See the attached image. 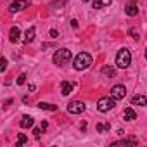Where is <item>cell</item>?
Here are the masks:
<instances>
[{
  "label": "cell",
  "mask_w": 147,
  "mask_h": 147,
  "mask_svg": "<svg viewBox=\"0 0 147 147\" xmlns=\"http://www.w3.org/2000/svg\"><path fill=\"white\" fill-rule=\"evenodd\" d=\"M113 0H94V9H104L109 7Z\"/></svg>",
  "instance_id": "obj_13"
},
{
  "label": "cell",
  "mask_w": 147,
  "mask_h": 147,
  "mask_svg": "<svg viewBox=\"0 0 147 147\" xmlns=\"http://www.w3.org/2000/svg\"><path fill=\"white\" fill-rule=\"evenodd\" d=\"M128 35H130L131 38H135V40H138V38H140V35H138V30H137V28H130V30H128Z\"/></svg>",
  "instance_id": "obj_19"
},
{
  "label": "cell",
  "mask_w": 147,
  "mask_h": 147,
  "mask_svg": "<svg viewBox=\"0 0 147 147\" xmlns=\"http://www.w3.org/2000/svg\"><path fill=\"white\" fill-rule=\"evenodd\" d=\"M87 2H90V0H83V4H87Z\"/></svg>",
  "instance_id": "obj_27"
},
{
  "label": "cell",
  "mask_w": 147,
  "mask_h": 147,
  "mask_svg": "<svg viewBox=\"0 0 147 147\" xmlns=\"http://www.w3.org/2000/svg\"><path fill=\"white\" fill-rule=\"evenodd\" d=\"M38 107H40L42 111H57V106L49 104V102H38Z\"/></svg>",
  "instance_id": "obj_16"
},
{
  "label": "cell",
  "mask_w": 147,
  "mask_h": 147,
  "mask_svg": "<svg viewBox=\"0 0 147 147\" xmlns=\"http://www.w3.org/2000/svg\"><path fill=\"white\" fill-rule=\"evenodd\" d=\"M114 106H116V99H113V97H102V99H99V102H97V109H99L100 113H107V111H111Z\"/></svg>",
  "instance_id": "obj_4"
},
{
  "label": "cell",
  "mask_w": 147,
  "mask_h": 147,
  "mask_svg": "<svg viewBox=\"0 0 147 147\" xmlns=\"http://www.w3.org/2000/svg\"><path fill=\"white\" fill-rule=\"evenodd\" d=\"M145 59H147V49H145Z\"/></svg>",
  "instance_id": "obj_28"
},
{
  "label": "cell",
  "mask_w": 147,
  "mask_h": 147,
  "mask_svg": "<svg viewBox=\"0 0 147 147\" xmlns=\"http://www.w3.org/2000/svg\"><path fill=\"white\" fill-rule=\"evenodd\" d=\"M125 12H126L128 16H137V14H138V9H137L135 4H131V5H128V7L125 9Z\"/></svg>",
  "instance_id": "obj_17"
},
{
  "label": "cell",
  "mask_w": 147,
  "mask_h": 147,
  "mask_svg": "<svg viewBox=\"0 0 147 147\" xmlns=\"http://www.w3.org/2000/svg\"><path fill=\"white\" fill-rule=\"evenodd\" d=\"M9 40H11L12 43L19 42V28H18V26H14V28L11 30V33H9Z\"/></svg>",
  "instance_id": "obj_14"
},
{
  "label": "cell",
  "mask_w": 147,
  "mask_h": 147,
  "mask_svg": "<svg viewBox=\"0 0 147 147\" xmlns=\"http://www.w3.org/2000/svg\"><path fill=\"white\" fill-rule=\"evenodd\" d=\"M35 33H36L35 26L28 28V30H26V35H24V43H31V42L35 40Z\"/></svg>",
  "instance_id": "obj_9"
},
{
  "label": "cell",
  "mask_w": 147,
  "mask_h": 147,
  "mask_svg": "<svg viewBox=\"0 0 147 147\" xmlns=\"http://www.w3.org/2000/svg\"><path fill=\"white\" fill-rule=\"evenodd\" d=\"M114 144H121V145H137V140H126V138H123V140H118V142H114Z\"/></svg>",
  "instance_id": "obj_20"
},
{
  "label": "cell",
  "mask_w": 147,
  "mask_h": 147,
  "mask_svg": "<svg viewBox=\"0 0 147 147\" xmlns=\"http://www.w3.org/2000/svg\"><path fill=\"white\" fill-rule=\"evenodd\" d=\"M97 131L99 133H104V131H107V130H111V125L109 123H97Z\"/></svg>",
  "instance_id": "obj_18"
},
{
  "label": "cell",
  "mask_w": 147,
  "mask_h": 147,
  "mask_svg": "<svg viewBox=\"0 0 147 147\" xmlns=\"http://www.w3.org/2000/svg\"><path fill=\"white\" fill-rule=\"evenodd\" d=\"M50 36H52V38H57V36H59V31H57V30H50Z\"/></svg>",
  "instance_id": "obj_25"
},
{
  "label": "cell",
  "mask_w": 147,
  "mask_h": 147,
  "mask_svg": "<svg viewBox=\"0 0 147 147\" xmlns=\"http://www.w3.org/2000/svg\"><path fill=\"white\" fill-rule=\"evenodd\" d=\"M131 64V52L128 49H119L116 54V66L121 69H126Z\"/></svg>",
  "instance_id": "obj_3"
},
{
  "label": "cell",
  "mask_w": 147,
  "mask_h": 147,
  "mask_svg": "<svg viewBox=\"0 0 147 147\" xmlns=\"http://www.w3.org/2000/svg\"><path fill=\"white\" fill-rule=\"evenodd\" d=\"M42 131H43V128H35V130H33L35 138H40V137H42Z\"/></svg>",
  "instance_id": "obj_23"
},
{
  "label": "cell",
  "mask_w": 147,
  "mask_h": 147,
  "mask_svg": "<svg viewBox=\"0 0 147 147\" xmlns=\"http://www.w3.org/2000/svg\"><path fill=\"white\" fill-rule=\"evenodd\" d=\"M61 94H62V95H69V94H73V83H69V82H62V83H61Z\"/></svg>",
  "instance_id": "obj_10"
},
{
  "label": "cell",
  "mask_w": 147,
  "mask_h": 147,
  "mask_svg": "<svg viewBox=\"0 0 147 147\" xmlns=\"http://www.w3.org/2000/svg\"><path fill=\"white\" fill-rule=\"evenodd\" d=\"M102 75H104V76H107V78H113V76L116 75V69H114L113 66H109V64H106V66L102 67Z\"/></svg>",
  "instance_id": "obj_11"
},
{
  "label": "cell",
  "mask_w": 147,
  "mask_h": 147,
  "mask_svg": "<svg viewBox=\"0 0 147 147\" xmlns=\"http://www.w3.org/2000/svg\"><path fill=\"white\" fill-rule=\"evenodd\" d=\"M26 142H28L26 135H23V133H21V135L18 137V145H23V144H26Z\"/></svg>",
  "instance_id": "obj_22"
},
{
  "label": "cell",
  "mask_w": 147,
  "mask_h": 147,
  "mask_svg": "<svg viewBox=\"0 0 147 147\" xmlns=\"http://www.w3.org/2000/svg\"><path fill=\"white\" fill-rule=\"evenodd\" d=\"M5 67H7V59H5V57H2V62H0V69L5 71Z\"/></svg>",
  "instance_id": "obj_24"
},
{
  "label": "cell",
  "mask_w": 147,
  "mask_h": 147,
  "mask_svg": "<svg viewBox=\"0 0 147 147\" xmlns=\"http://www.w3.org/2000/svg\"><path fill=\"white\" fill-rule=\"evenodd\" d=\"M16 82H18V85H24V83H26V75H24V73H21Z\"/></svg>",
  "instance_id": "obj_21"
},
{
  "label": "cell",
  "mask_w": 147,
  "mask_h": 147,
  "mask_svg": "<svg viewBox=\"0 0 147 147\" xmlns=\"http://www.w3.org/2000/svg\"><path fill=\"white\" fill-rule=\"evenodd\" d=\"M30 7V2L28 0H14V2L9 5V11L11 12H19L23 9H28Z\"/></svg>",
  "instance_id": "obj_7"
},
{
  "label": "cell",
  "mask_w": 147,
  "mask_h": 147,
  "mask_svg": "<svg viewBox=\"0 0 147 147\" xmlns=\"http://www.w3.org/2000/svg\"><path fill=\"white\" fill-rule=\"evenodd\" d=\"M71 57H73L71 50H67V49H59V50H55V54H54L52 61H54V64H55V66L62 67V66H66V64L71 61Z\"/></svg>",
  "instance_id": "obj_2"
},
{
  "label": "cell",
  "mask_w": 147,
  "mask_h": 147,
  "mask_svg": "<svg viewBox=\"0 0 147 147\" xmlns=\"http://www.w3.org/2000/svg\"><path fill=\"white\" fill-rule=\"evenodd\" d=\"M123 118H125L126 121H133V119H137V114H135V111H133L131 107H126L125 113H123Z\"/></svg>",
  "instance_id": "obj_12"
},
{
  "label": "cell",
  "mask_w": 147,
  "mask_h": 147,
  "mask_svg": "<svg viewBox=\"0 0 147 147\" xmlns=\"http://www.w3.org/2000/svg\"><path fill=\"white\" fill-rule=\"evenodd\" d=\"M85 109H87L85 102H80V100H73V102L67 104V113L69 114H82Z\"/></svg>",
  "instance_id": "obj_5"
},
{
  "label": "cell",
  "mask_w": 147,
  "mask_h": 147,
  "mask_svg": "<svg viewBox=\"0 0 147 147\" xmlns=\"http://www.w3.org/2000/svg\"><path fill=\"white\" fill-rule=\"evenodd\" d=\"M131 104L133 106H147V97L145 95H133L131 97Z\"/></svg>",
  "instance_id": "obj_8"
},
{
  "label": "cell",
  "mask_w": 147,
  "mask_h": 147,
  "mask_svg": "<svg viewBox=\"0 0 147 147\" xmlns=\"http://www.w3.org/2000/svg\"><path fill=\"white\" fill-rule=\"evenodd\" d=\"M125 95H126V88H125V85H114V87L111 88V97H113V99L121 100V99H125Z\"/></svg>",
  "instance_id": "obj_6"
},
{
  "label": "cell",
  "mask_w": 147,
  "mask_h": 147,
  "mask_svg": "<svg viewBox=\"0 0 147 147\" xmlns=\"http://www.w3.org/2000/svg\"><path fill=\"white\" fill-rule=\"evenodd\" d=\"M92 66V55L88 52H80L75 61H73V67L76 71H83V69H88Z\"/></svg>",
  "instance_id": "obj_1"
},
{
  "label": "cell",
  "mask_w": 147,
  "mask_h": 147,
  "mask_svg": "<svg viewBox=\"0 0 147 147\" xmlns=\"http://www.w3.org/2000/svg\"><path fill=\"white\" fill-rule=\"evenodd\" d=\"M71 26H73V28H78V21L73 19V21H71Z\"/></svg>",
  "instance_id": "obj_26"
},
{
  "label": "cell",
  "mask_w": 147,
  "mask_h": 147,
  "mask_svg": "<svg viewBox=\"0 0 147 147\" xmlns=\"http://www.w3.org/2000/svg\"><path fill=\"white\" fill-rule=\"evenodd\" d=\"M19 125H21V128H31L33 126V118L31 116H23Z\"/></svg>",
  "instance_id": "obj_15"
}]
</instances>
